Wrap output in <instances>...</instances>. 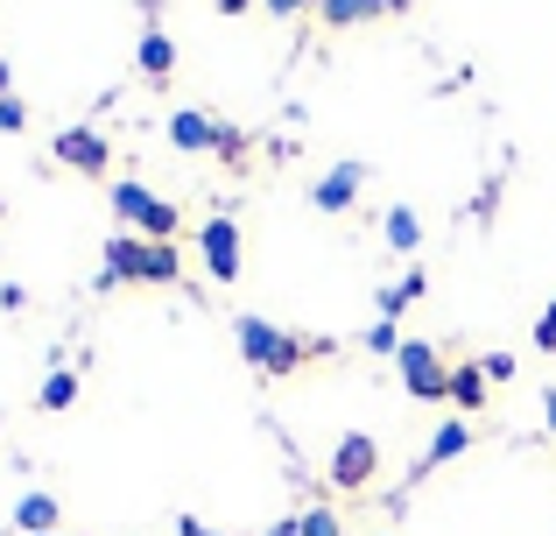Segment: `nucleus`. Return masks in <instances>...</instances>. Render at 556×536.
<instances>
[{
  "label": "nucleus",
  "instance_id": "nucleus-7",
  "mask_svg": "<svg viewBox=\"0 0 556 536\" xmlns=\"http://www.w3.org/2000/svg\"><path fill=\"white\" fill-rule=\"evenodd\" d=\"M135 64H141V78H149V85H169V78H177V42H169V28L155 22V14H149V22H141Z\"/></svg>",
  "mask_w": 556,
  "mask_h": 536
},
{
  "label": "nucleus",
  "instance_id": "nucleus-10",
  "mask_svg": "<svg viewBox=\"0 0 556 536\" xmlns=\"http://www.w3.org/2000/svg\"><path fill=\"white\" fill-rule=\"evenodd\" d=\"M408 0H317V22L325 28H359V22H380V14H402Z\"/></svg>",
  "mask_w": 556,
  "mask_h": 536
},
{
  "label": "nucleus",
  "instance_id": "nucleus-24",
  "mask_svg": "<svg viewBox=\"0 0 556 536\" xmlns=\"http://www.w3.org/2000/svg\"><path fill=\"white\" fill-rule=\"evenodd\" d=\"M261 8H268V14H282V22H289V14H303V8H317V0H261Z\"/></svg>",
  "mask_w": 556,
  "mask_h": 536
},
{
  "label": "nucleus",
  "instance_id": "nucleus-11",
  "mask_svg": "<svg viewBox=\"0 0 556 536\" xmlns=\"http://www.w3.org/2000/svg\"><path fill=\"white\" fill-rule=\"evenodd\" d=\"M141 289H177L184 283V262H177V248H169V240H149V248H141V275H135Z\"/></svg>",
  "mask_w": 556,
  "mask_h": 536
},
{
  "label": "nucleus",
  "instance_id": "nucleus-16",
  "mask_svg": "<svg viewBox=\"0 0 556 536\" xmlns=\"http://www.w3.org/2000/svg\"><path fill=\"white\" fill-rule=\"evenodd\" d=\"M465 445H472V431H465V416H451V424L430 438V452H422V473H430V466H444V459H458Z\"/></svg>",
  "mask_w": 556,
  "mask_h": 536
},
{
  "label": "nucleus",
  "instance_id": "nucleus-8",
  "mask_svg": "<svg viewBox=\"0 0 556 536\" xmlns=\"http://www.w3.org/2000/svg\"><path fill=\"white\" fill-rule=\"evenodd\" d=\"M359 184H367V170H359V163H339V170H325V177L311 184V205L317 212H353L359 205Z\"/></svg>",
  "mask_w": 556,
  "mask_h": 536
},
{
  "label": "nucleus",
  "instance_id": "nucleus-21",
  "mask_svg": "<svg viewBox=\"0 0 556 536\" xmlns=\"http://www.w3.org/2000/svg\"><path fill=\"white\" fill-rule=\"evenodd\" d=\"M22 127H28V107H22V99H0V135H22Z\"/></svg>",
  "mask_w": 556,
  "mask_h": 536
},
{
  "label": "nucleus",
  "instance_id": "nucleus-15",
  "mask_svg": "<svg viewBox=\"0 0 556 536\" xmlns=\"http://www.w3.org/2000/svg\"><path fill=\"white\" fill-rule=\"evenodd\" d=\"M71 402H78V367H50L42 374V388H36V410H71Z\"/></svg>",
  "mask_w": 556,
  "mask_h": 536
},
{
  "label": "nucleus",
  "instance_id": "nucleus-26",
  "mask_svg": "<svg viewBox=\"0 0 556 536\" xmlns=\"http://www.w3.org/2000/svg\"><path fill=\"white\" fill-rule=\"evenodd\" d=\"M268 536H303V523H296V515H282V523H275Z\"/></svg>",
  "mask_w": 556,
  "mask_h": 536
},
{
  "label": "nucleus",
  "instance_id": "nucleus-17",
  "mask_svg": "<svg viewBox=\"0 0 556 536\" xmlns=\"http://www.w3.org/2000/svg\"><path fill=\"white\" fill-rule=\"evenodd\" d=\"M422 289H430V283H422V269H408L402 283H388V289H380V297H374V303H380V317H402L408 303L422 297Z\"/></svg>",
  "mask_w": 556,
  "mask_h": 536
},
{
  "label": "nucleus",
  "instance_id": "nucleus-13",
  "mask_svg": "<svg viewBox=\"0 0 556 536\" xmlns=\"http://www.w3.org/2000/svg\"><path fill=\"white\" fill-rule=\"evenodd\" d=\"M56 495H22V509H14V529L22 536H56Z\"/></svg>",
  "mask_w": 556,
  "mask_h": 536
},
{
  "label": "nucleus",
  "instance_id": "nucleus-9",
  "mask_svg": "<svg viewBox=\"0 0 556 536\" xmlns=\"http://www.w3.org/2000/svg\"><path fill=\"white\" fill-rule=\"evenodd\" d=\"M218 127H226V121H212V113L184 107V113H169V149H184V155H212V149H218Z\"/></svg>",
  "mask_w": 556,
  "mask_h": 536
},
{
  "label": "nucleus",
  "instance_id": "nucleus-23",
  "mask_svg": "<svg viewBox=\"0 0 556 536\" xmlns=\"http://www.w3.org/2000/svg\"><path fill=\"white\" fill-rule=\"evenodd\" d=\"M212 155H226V163H240V155H247V135H240V127H218V149Z\"/></svg>",
  "mask_w": 556,
  "mask_h": 536
},
{
  "label": "nucleus",
  "instance_id": "nucleus-12",
  "mask_svg": "<svg viewBox=\"0 0 556 536\" xmlns=\"http://www.w3.org/2000/svg\"><path fill=\"white\" fill-rule=\"evenodd\" d=\"M486 402H493V382L479 374V360L451 367V410H458V416H472V410H486Z\"/></svg>",
  "mask_w": 556,
  "mask_h": 536
},
{
  "label": "nucleus",
  "instance_id": "nucleus-20",
  "mask_svg": "<svg viewBox=\"0 0 556 536\" xmlns=\"http://www.w3.org/2000/svg\"><path fill=\"white\" fill-rule=\"evenodd\" d=\"M535 346H543V353H556V297L535 311Z\"/></svg>",
  "mask_w": 556,
  "mask_h": 536
},
{
  "label": "nucleus",
  "instance_id": "nucleus-29",
  "mask_svg": "<svg viewBox=\"0 0 556 536\" xmlns=\"http://www.w3.org/2000/svg\"><path fill=\"white\" fill-rule=\"evenodd\" d=\"M56 536H64V529H56Z\"/></svg>",
  "mask_w": 556,
  "mask_h": 536
},
{
  "label": "nucleus",
  "instance_id": "nucleus-6",
  "mask_svg": "<svg viewBox=\"0 0 556 536\" xmlns=\"http://www.w3.org/2000/svg\"><path fill=\"white\" fill-rule=\"evenodd\" d=\"M198 254H204V269H212V283H240L247 240H240V226H232L226 212H212V220L198 226Z\"/></svg>",
  "mask_w": 556,
  "mask_h": 536
},
{
  "label": "nucleus",
  "instance_id": "nucleus-18",
  "mask_svg": "<svg viewBox=\"0 0 556 536\" xmlns=\"http://www.w3.org/2000/svg\"><path fill=\"white\" fill-rule=\"evenodd\" d=\"M296 523H303V536H345V515L325 509V501H317V509H303Z\"/></svg>",
  "mask_w": 556,
  "mask_h": 536
},
{
  "label": "nucleus",
  "instance_id": "nucleus-22",
  "mask_svg": "<svg viewBox=\"0 0 556 536\" xmlns=\"http://www.w3.org/2000/svg\"><path fill=\"white\" fill-rule=\"evenodd\" d=\"M479 374L486 382H515V353H479Z\"/></svg>",
  "mask_w": 556,
  "mask_h": 536
},
{
  "label": "nucleus",
  "instance_id": "nucleus-14",
  "mask_svg": "<svg viewBox=\"0 0 556 536\" xmlns=\"http://www.w3.org/2000/svg\"><path fill=\"white\" fill-rule=\"evenodd\" d=\"M380 234H388V248L416 254V248H422V220H416V205H388V212H380Z\"/></svg>",
  "mask_w": 556,
  "mask_h": 536
},
{
  "label": "nucleus",
  "instance_id": "nucleus-1",
  "mask_svg": "<svg viewBox=\"0 0 556 536\" xmlns=\"http://www.w3.org/2000/svg\"><path fill=\"white\" fill-rule=\"evenodd\" d=\"M232 339H240L247 367H254V374H268V382L296 374L303 360H325V353H339L331 339H303V332H282V325H268V317H240V325H232Z\"/></svg>",
  "mask_w": 556,
  "mask_h": 536
},
{
  "label": "nucleus",
  "instance_id": "nucleus-2",
  "mask_svg": "<svg viewBox=\"0 0 556 536\" xmlns=\"http://www.w3.org/2000/svg\"><path fill=\"white\" fill-rule=\"evenodd\" d=\"M113 220H127L141 240H169V248H177V234H184L177 205H163L141 177H113Z\"/></svg>",
  "mask_w": 556,
  "mask_h": 536
},
{
  "label": "nucleus",
  "instance_id": "nucleus-5",
  "mask_svg": "<svg viewBox=\"0 0 556 536\" xmlns=\"http://www.w3.org/2000/svg\"><path fill=\"white\" fill-rule=\"evenodd\" d=\"M50 163L78 170V177H113V141L99 135V127H64V135L50 141Z\"/></svg>",
  "mask_w": 556,
  "mask_h": 536
},
{
  "label": "nucleus",
  "instance_id": "nucleus-4",
  "mask_svg": "<svg viewBox=\"0 0 556 536\" xmlns=\"http://www.w3.org/2000/svg\"><path fill=\"white\" fill-rule=\"evenodd\" d=\"M374 473H380V445L367 431H345V438L331 445V459H325V481L339 487V495H359V487H374Z\"/></svg>",
  "mask_w": 556,
  "mask_h": 536
},
{
  "label": "nucleus",
  "instance_id": "nucleus-25",
  "mask_svg": "<svg viewBox=\"0 0 556 536\" xmlns=\"http://www.w3.org/2000/svg\"><path fill=\"white\" fill-rule=\"evenodd\" d=\"M177 536H218V529H204L198 515H177Z\"/></svg>",
  "mask_w": 556,
  "mask_h": 536
},
{
  "label": "nucleus",
  "instance_id": "nucleus-3",
  "mask_svg": "<svg viewBox=\"0 0 556 536\" xmlns=\"http://www.w3.org/2000/svg\"><path fill=\"white\" fill-rule=\"evenodd\" d=\"M394 367H402V388L416 402H451V367H444V353H437L430 339H402Z\"/></svg>",
  "mask_w": 556,
  "mask_h": 536
},
{
  "label": "nucleus",
  "instance_id": "nucleus-27",
  "mask_svg": "<svg viewBox=\"0 0 556 536\" xmlns=\"http://www.w3.org/2000/svg\"><path fill=\"white\" fill-rule=\"evenodd\" d=\"M212 8H218V14H247V8H254V0H212Z\"/></svg>",
  "mask_w": 556,
  "mask_h": 536
},
{
  "label": "nucleus",
  "instance_id": "nucleus-19",
  "mask_svg": "<svg viewBox=\"0 0 556 536\" xmlns=\"http://www.w3.org/2000/svg\"><path fill=\"white\" fill-rule=\"evenodd\" d=\"M367 353H388V360L402 353V332H394V317H380V325L367 332Z\"/></svg>",
  "mask_w": 556,
  "mask_h": 536
},
{
  "label": "nucleus",
  "instance_id": "nucleus-28",
  "mask_svg": "<svg viewBox=\"0 0 556 536\" xmlns=\"http://www.w3.org/2000/svg\"><path fill=\"white\" fill-rule=\"evenodd\" d=\"M543 416H549V431H556V388H549V396H543Z\"/></svg>",
  "mask_w": 556,
  "mask_h": 536
}]
</instances>
